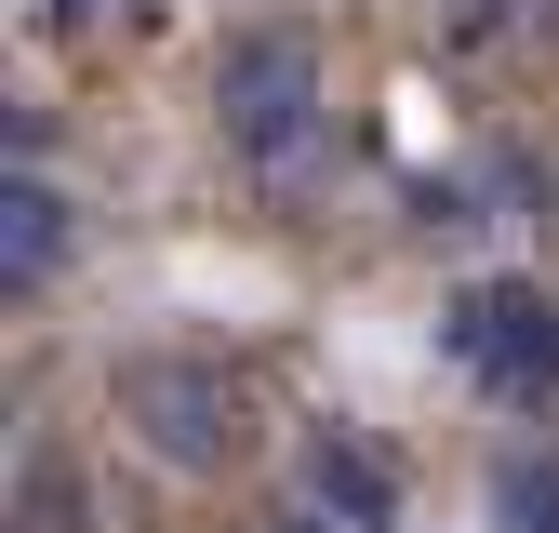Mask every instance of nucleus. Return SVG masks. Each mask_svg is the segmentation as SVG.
Returning <instances> with one entry per match:
<instances>
[{
  "instance_id": "f257e3e1",
  "label": "nucleus",
  "mask_w": 559,
  "mask_h": 533,
  "mask_svg": "<svg viewBox=\"0 0 559 533\" xmlns=\"http://www.w3.org/2000/svg\"><path fill=\"white\" fill-rule=\"evenodd\" d=\"M214 120H227V161H253L266 187H294L333 133V81H320V40L307 27H240L214 54Z\"/></svg>"
},
{
  "instance_id": "f03ea898",
  "label": "nucleus",
  "mask_w": 559,
  "mask_h": 533,
  "mask_svg": "<svg viewBox=\"0 0 559 533\" xmlns=\"http://www.w3.org/2000/svg\"><path fill=\"white\" fill-rule=\"evenodd\" d=\"M120 427L147 440L174 481H214V466H240V440H253V400H240L227 360H200V347H133L120 360Z\"/></svg>"
},
{
  "instance_id": "7ed1b4c3",
  "label": "nucleus",
  "mask_w": 559,
  "mask_h": 533,
  "mask_svg": "<svg viewBox=\"0 0 559 533\" xmlns=\"http://www.w3.org/2000/svg\"><path fill=\"white\" fill-rule=\"evenodd\" d=\"M440 347L493 387V400H546L559 387V294L546 281H479V294H453Z\"/></svg>"
},
{
  "instance_id": "20e7f679",
  "label": "nucleus",
  "mask_w": 559,
  "mask_h": 533,
  "mask_svg": "<svg viewBox=\"0 0 559 533\" xmlns=\"http://www.w3.org/2000/svg\"><path fill=\"white\" fill-rule=\"evenodd\" d=\"M307 507L346 520V533H400V481H386V453H360L346 427L307 440Z\"/></svg>"
},
{
  "instance_id": "39448f33",
  "label": "nucleus",
  "mask_w": 559,
  "mask_h": 533,
  "mask_svg": "<svg viewBox=\"0 0 559 533\" xmlns=\"http://www.w3.org/2000/svg\"><path fill=\"white\" fill-rule=\"evenodd\" d=\"M53 266H67V200L40 174H14L0 187V281H53Z\"/></svg>"
},
{
  "instance_id": "423d86ee",
  "label": "nucleus",
  "mask_w": 559,
  "mask_h": 533,
  "mask_svg": "<svg viewBox=\"0 0 559 533\" xmlns=\"http://www.w3.org/2000/svg\"><path fill=\"white\" fill-rule=\"evenodd\" d=\"M493 507H507V533H559V466L546 453H507L493 466Z\"/></svg>"
},
{
  "instance_id": "0eeeda50",
  "label": "nucleus",
  "mask_w": 559,
  "mask_h": 533,
  "mask_svg": "<svg viewBox=\"0 0 559 533\" xmlns=\"http://www.w3.org/2000/svg\"><path fill=\"white\" fill-rule=\"evenodd\" d=\"M266 533H346V520H320V507H294V520H266Z\"/></svg>"
},
{
  "instance_id": "6e6552de",
  "label": "nucleus",
  "mask_w": 559,
  "mask_h": 533,
  "mask_svg": "<svg viewBox=\"0 0 559 533\" xmlns=\"http://www.w3.org/2000/svg\"><path fill=\"white\" fill-rule=\"evenodd\" d=\"M53 14H107V0H53Z\"/></svg>"
}]
</instances>
